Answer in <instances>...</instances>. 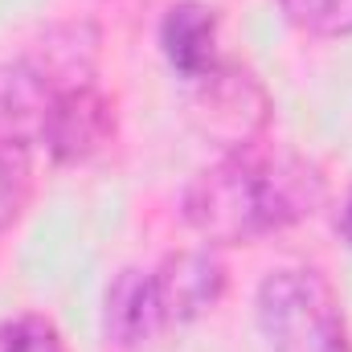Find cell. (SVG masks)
I'll return each instance as SVG.
<instances>
[{"instance_id": "obj_1", "label": "cell", "mask_w": 352, "mask_h": 352, "mask_svg": "<svg viewBox=\"0 0 352 352\" xmlns=\"http://www.w3.org/2000/svg\"><path fill=\"white\" fill-rule=\"evenodd\" d=\"M324 173L287 148L246 144L221 152L180 192V217L205 246H250L320 213Z\"/></svg>"}, {"instance_id": "obj_2", "label": "cell", "mask_w": 352, "mask_h": 352, "mask_svg": "<svg viewBox=\"0 0 352 352\" xmlns=\"http://www.w3.org/2000/svg\"><path fill=\"white\" fill-rule=\"evenodd\" d=\"M226 263L205 250H176L156 266H127L102 295V336L111 349H144L164 332L209 316L226 295Z\"/></svg>"}, {"instance_id": "obj_3", "label": "cell", "mask_w": 352, "mask_h": 352, "mask_svg": "<svg viewBox=\"0 0 352 352\" xmlns=\"http://www.w3.org/2000/svg\"><path fill=\"white\" fill-rule=\"evenodd\" d=\"M98 29L90 21L54 25L21 58L0 66V140L33 144L54 98L98 74Z\"/></svg>"}, {"instance_id": "obj_4", "label": "cell", "mask_w": 352, "mask_h": 352, "mask_svg": "<svg viewBox=\"0 0 352 352\" xmlns=\"http://www.w3.org/2000/svg\"><path fill=\"white\" fill-rule=\"evenodd\" d=\"M266 352H352L344 303L324 270L278 266L254 295Z\"/></svg>"}, {"instance_id": "obj_5", "label": "cell", "mask_w": 352, "mask_h": 352, "mask_svg": "<svg viewBox=\"0 0 352 352\" xmlns=\"http://www.w3.org/2000/svg\"><path fill=\"white\" fill-rule=\"evenodd\" d=\"M188 123L221 152L258 144L270 127V94L246 66L221 62L188 82Z\"/></svg>"}, {"instance_id": "obj_6", "label": "cell", "mask_w": 352, "mask_h": 352, "mask_svg": "<svg viewBox=\"0 0 352 352\" xmlns=\"http://www.w3.org/2000/svg\"><path fill=\"white\" fill-rule=\"evenodd\" d=\"M115 123H119L115 98L98 87V78H90L54 98L37 131V144L58 164H87L90 156H98L115 140Z\"/></svg>"}, {"instance_id": "obj_7", "label": "cell", "mask_w": 352, "mask_h": 352, "mask_svg": "<svg viewBox=\"0 0 352 352\" xmlns=\"http://www.w3.org/2000/svg\"><path fill=\"white\" fill-rule=\"evenodd\" d=\"M217 29H221L217 8H209L201 0H180V4H173L164 12V21H160V50H164L168 66L184 82H197L213 66H221Z\"/></svg>"}, {"instance_id": "obj_8", "label": "cell", "mask_w": 352, "mask_h": 352, "mask_svg": "<svg viewBox=\"0 0 352 352\" xmlns=\"http://www.w3.org/2000/svg\"><path fill=\"white\" fill-rule=\"evenodd\" d=\"M33 197V144L0 140V234L21 221Z\"/></svg>"}, {"instance_id": "obj_9", "label": "cell", "mask_w": 352, "mask_h": 352, "mask_svg": "<svg viewBox=\"0 0 352 352\" xmlns=\"http://www.w3.org/2000/svg\"><path fill=\"white\" fill-rule=\"evenodd\" d=\"M278 8L307 37H352V0H278Z\"/></svg>"}, {"instance_id": "obj_10", "label": "cell", "mask_w": 352, "mask_h": 352, "mask_svg": "<svg viewBox=\"0 0 352 352\" xmlns=\"http://www.w3.org/2000/svg\"><path fill=\"white\" fill-rule=\"evenodd\" d=\"M0 352H66V340L50 316L25 311L0 324Z\"/></svg>"}, {"instance_id": "obj_11", "label": "cell", "mask_w": 352, "mask_h": 352, "mask_svg": "<svg viewBox=\"0 0 352 352\" xmlns=\"http://www.w3.org/2000/svg\"><path fill=\"white\" fill-rule=\"evenodd\" d=\"M336 230H340V242L352 250V192L344 201V209H340V217H336Z\"/></svg>"}]
</instances>
